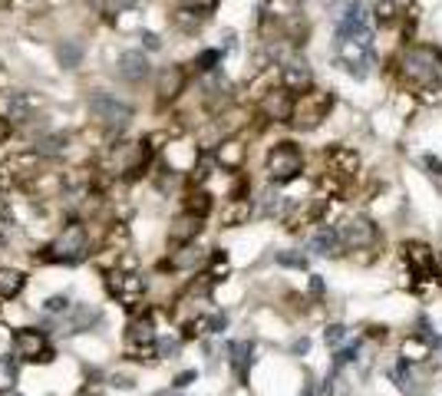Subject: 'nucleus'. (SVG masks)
Returning a JSON list of instances; mask_svg holds the SVG:
<instances>
[{
	"label": "nucleus",
	"instance_id": "nucleus-3",
	"mask_svg": "<svg viewBox=\"0 0 442 396\" xmlns=\"http://www.w3.org/2000/svg\"><path fill=\"white\" fill-rule=\"evenodd\" d=\"M334 109V92L327 90H310V92H301V99L294 103V116L290 122L297 129H314L327 119V112Z\"/></svg>",
	"mask_w": 442,
	"mask_h": 396
},
{
	"label": "nucleus",
	"instance_id": "nucleus-5",
	"mask_svg": "<svg viewBox=\"0 0 442 396\" xmlns=\"http://www.w3.org/2000/svg\"><path fill=\"white\" fill-rule=\"evenodd\" d=\"M301 172H304V152L294 142H277L274 149H271V155H268V175H271V182H277V185L294 182Z\"/></svg>",
	"mask_w": 442,
	"mask_h": 396
},
{
	"label": "nucleus",
	"instance_id": "nucleus-22",
	"mask_svg": "<svg viewBox=\"0 0 442 396\" xmlns=\"http://www.w3.org/2000/svg\"><path fill=\"white\" fill-rule=\"evenodd\" d=\"M185 86V70L182 66H168L165 73L159 77V99H175Z\"/></svg>",
	"mask_w": 442,
	"mask_h": 396
},
{
	"label": "nucleus",
	"instance_id": "nucleus-9",
	"mask_svg": "<svg viewBox=\"0 0 442 396\" xmlns=\"http://www.w3.org/2000/svg\"><path fill=\"white\" fill-rule=\"evenodd\" d=\"M90 112H92V119H99L103 126H109V129H122L125 122L132 119V109L125 106L122 99L109 96V92H96V96H92Z\"/></svg>",
	"mask_w": 442,
	"mask_h": 396
},
{
	"label": "nucleus",
	"instance_id": "nucleus-13",
	"mask_svg": "<svg viewBox=\"0 0 442 396\" xmlns=\"http://www.w3.org/2000/svg\"><path fill=\"white\" fill-rule=\"evenodd\" d=\"M336 37H340V40H347V37H373V30H370V10H366L360 0H353L350 7L340 14V20H336Z\"/></svg>",
	"mask_w": 442,
	"mask_h": 396
},
{
	"label": "nucleus",
	"instance_id": "nucleus-48",
	"mask_svg": "<svg viewBox=\"0 0 442 396\" xmlns=\"http://www.w3.org/2000/svg\"><path fill=\"white\" fill-rule=\"evenodd\" d=\"M432 353H436V357H442V337H439V340H432Z\"/></svg>",
	"mask_w": 442,
	"mask_h": 396
},
{
	"label": "nucleus",
	"instance_id": "nucleus-38",
	"mask_svg": "<svg viewBox=\"0 0 442 396\" xmlns=\"http://www.w3.org/2000/svg\"><path fill=\"white\" fill-rule=\"evenodd\" d=\"M356 353H360V344H350V347H343V350L334 357V366H330V370H343V366L350 364V360H356Z\"/></svg>",
	"mask_w": 442,
	"mask_h": 396
},
{
	"label": "nucleus",
	"instance_id": "nucleus-14",
	"mask_svg": "<svg viewBox=\"0 0 442 396\" xmlns=\"http://www.w3.org/2000/svg\"><path fill=\"white\" fill-rule=\"evenodd\" d=\"M327 172L336 182H350L353 175L360 172V155L353 149H347V146H336V149L327 152Z\"/></svg>",
	"mask_w": 442,
	"mask_h": 396
},
{
	"label": "nucleus",
	"instance_id": "nucleus-6",
	"mask_svg": "<svg viewBox=\"0 0 442 396\" xmlns=\"http://www.w3.org/2000/svg\"><path fill=\"white\" fill-rule=\"evenodd\" d=\"M336 57L347 66V73L363 79L373 66V37H347L336 43Z\"/></svg>",
	"mask_w": 442,
	"mask_h": 396
},
{
	"label": "nucleus",
	"instance_id": "nucleus-19",
	"mask_svg": "<svg viewBox=\"0 0 442 396\" xmlns=\"http://www.w3.org/2000/svg\"><path fill=\"white\" fill-rule=\"evenodd\" d=\"M37 109H40V96H33V92H10L7 96V119L10 122L33 119Z\"/></svg>",
	"mask_w": 442,
	"mask_h": 396
},
{
	"label": "nucleus",
	"instance_id": "nucleus-33",
	"mask_svg": "<svg viewBox=\"0 0 442 396\" xmlns=\"http://www.w3.org/2000/svg\"><path fill=\"white\" fill-rule=\"evenodd\" d=\"M410 370H412V360L410 357H399L396 366H393V380H396L399 390H406V386H410Z\"/></svg>",
	"mask_w": 442,
	"mask_h": 396
},
{
	"label": "nucleus",
	"instance_id": "nucleus-11",
	"mask_svg": "<svg viewBox=\"0 0 442 396\" xmlns=\"http://www.w3.org/2000/svg\"><path fill=\"white\" fill-rule=\"evenodd\" d=\"M40 152H20V155H10L3 166H0V179H7L10 185H27L30 179H37L40 172Z\"/></svg>",
	"mask_w": 442,
	"mask_h": 396
},
{
	"label": "nucleus",
	"instance_id": "nucleus-2",
	"mask_svg": "<svg viewBox=\"0 0 442 396\" xmlns=\"http://www.w3.org/2000/svg\"><path fill=\"white\" fill-rule=\"evenodd\" d=\"M109 294L119 301L122 307H132L142 301V294H145V277L136 271V261L132 258H122L116 268H109Z\"/></svg>",
	"mask_w": 442,
	"mask_h": 396
},
{
	"label": "nucleus",
	"instance_id": "nucleus-16",
	"mask_svg": "<svg viewBox=\"0 0 442 396\" xmlns=\"http://www.w3.org/2000/svg\"><path fill=\"white\" fill-rule=\"evenodd\" d=\"M199 231H201V215L185 208V212L175 215V221L168 225V241L172 244H192L195 238H199Z\"/></svg>",
	"mask_w": 442,
	"mask_h": 396
},
{
	"label": "nucleus",
	"instance_id": "nucleus-17",
	"mask_svg": "<svg viewBox=\"0 0 442 396\" xmlns=\"http://www.w3.org/2000/svg\"><path fill=\"white\" fill-rule=\"evenodd\" d=\"M307 248H310L314 255H321V258L340 255V248H343V241H340V228H334V225H321V228L307 238Z\"/></svg>",
	"mask_w": 442,
	"mask_h": 396
},
{
	"label": "nucleus",
	"instance_id": "nucleus-36",
	"mask_svg": "<svg viewBox=\"0 0 442 396\" xmlns=\"http://www.w3.org/2000/svg\"><path fill=\"white\" fill-rule=\"evenodd\" d=\"M92 320H96V310H92V307H79L77 314H73V320H70L66 327H70V334H77L83 324H92Z\"/></svg>",
	"mask_w": 442,
	"mask_h": 396
},
{
	"label": "nucleus",
	"instance_id": "nucleus-25",
	"mask_svg": "<svg viewBox=\"0 0 442 396\" xmlns=\"http://www.w3.org/2000/svg\"><path fill=\"white\" fill-rule=\"evenodd\" d=\"M149 162H152V146H149V142H136V146H132V155H129L125 166H122V172H125V175H139V172L149 168Z\"/></svg>",
	"mask_w": 442,
	"mask_h": 396
},
{
	"label": "nucleus",
	"instance_id": "nucleus-26",
	"mask_svg": "<svg viewBox=\"0 0 442 396\" xmlns=\"http://www.w3.org/2000/svg\"><path fill=\"white\" fill-rule=\"evenodd\" d=\"M23 284H27V277H23V271H14V268H3V271H0V301H14L17 294L23 290Z\"/></svg>",
	"mask_w": 442,
	"mask_h": 396
},
{
	"label": "nucleus",
	"instance_id": "nucleus-12",
	"mask_svg": "<svg viewBox=\"0 0 442 396\" xmlns=\"http://www.w3.org/2000/svg\"><path fill=\"white\" fill-rule=\"evenodd\" d=\"M403 251H406V264H410L412 277H426V281H432V277L439 275V261H436V251H432L429 244L410 241V244H403Z\"/></svg>",
	"mask_w": 442,
	"mask_h": 396
},
{
	"label": "nucleus",
	"instance_id": "nucleus-37",
	"mask_svg": "<svg viewBox=\"0 0 442 396\" xmlns=\"http://www.w3.org/2000/svg\"><path fill=\"white\" fill-rule=\"evenodd\" d=\"M347 334H350V330H347V327H343V324H330V327H327V330H323V340H327V344H330V347H340V344H343V340H347Z\"/></svg>",
	"mask_w": 442,
	"mask_h": 396
},
{
	"label": "nucleus",
	"instance_id": "nucleus-18",
	"mask_svg": "<svg viewBox=\"0 0 442 396\" xmlns=\"http://www.w3.org/2000/svg\"><path fill=\"white\" fill-rule=\"evenodd\" d=\"M310 66L304 60H290L281 66V86L290 92H307L310 90Z\"/></svg>",
	"mask_w": 442,
	"mask_h": 396
},
{
	"label": "nucleus",
	"instance_id": "nucleus-29",
	"mask_svg": "<svg viewBox=\"0 0 442 396\" xmlns=\"http://www.w3.org/2000/svg\"><path fill=\"white\" fill-rule=\"evenodd\" d=\"M432 353V340L423 334L416 337H406V344H403V357H410V360H423V357H429Z\"/></svg>",
	"mask_w": 442,
	"mask_h": 396
},
{
	"label": "nucleus",
	"instance_id": "nucleus-50",
	"mask_svg": "<svg viewBox=\"0 0 442 396\" xmlns=\"http://www.w3.org/2000/svg\"><path fill=\"white\" fill-rule=\"evenodd\" d=\"M119 3H125V7H129V3H136V0H119Z\"/></svg>",
	"mask_w": 442,
	"mask_h": 396
},
{
	"label": "nucleus",
	"instance_id": "nucleus-46",
	"mask_svg": "<svg viewBox=\"0 0 442 396\" xmlns=\"http://www.w3.org/2000/svg\"><path fill=\"white\" fill-rule=\"evenodd\" d=\"M10 136V119H0V139Z\"/></svg>",
	"mask_w": 442,
	"mask_h": 396
},
{
	"label": "nucleus",
	"instance_id": "nucleus-51",
	"mask_svg": "<svg viewBox=\"0 0 442 396\" xmlns=\"http://www.w3.org/2000/svg\"><path fill=\"white\" fill-rule=\"evenodd\" d=\"M96 3H99V0H96Z\"/></svg>",
	"mask_w": 442,
	"mask_h": 396
},
{
	"label": "nucleus",
	"instance_id": "nucleus-42",
	"mask_svg": "<svg viewBox=\"0 0 442 396\" xmlns=\"http://www.w3.org/2000/svg\"><path fill=\"white\" fill-rule=\"evenodd\" d=\"M423 162H426V168H432L436 175H442V159H436V155H423Z\"/></svg>",
	"mask_w": 442,
	"mask_h": 396
},
{
	"label": "nucleus",
	"instance_id": "nucleus-40",
	"mask_svg": "<svg viewBox=\"0 0 442 396\" xmlns=\"http://www.w3.org/2000/svg\"><path fill=\"white\" fill-rule=\"evenodd\" d=\"M225 324H228L225 314H214V317L208 320V334H221V330H225Z\"/></svg>",
	"mask_w": 442,
	"mask_h": 396
},
{
	"label": "nucleus",
	"instance_id": "nucleus-45",
	"mask_svg": "<svg viewBox=\"0 0 442 396\" xmlns=\"http://www.w3.org/2000/svg\"><path fill=\"white\" fill-rule=\"evenodd\" d=\"M195 380V373H192V370H188V373H182V377H179V380H175V386H188V383Z\"/></svg>",
	"mask_w": 442,
	"mask_h": 396
},
{
	"label": "nucleus",
	"instance_id": "nucleus-32",
	"mask_svg": "<svg viewBox=\"0 0 442 396\" xmlns=\"http://www.w3.org/2000/svg\"><path fill=\"white\" fill-rule=\"evenodd\" d=\"M277 264H281V268L307 271V255H297V251H277Z\"/></svg>",
	"mask_w": 442,
	"mask_h": 396
},
{
	"label": "nucleus",
	"instance_id": "nucleus-20",
	"mask_svg": "<svg viewBox=\"0 0 442 396\" xmlns=\"http://www.w3.org/2000/svg\"><path fill=\"white\" fill-rule=\"evenodd\" d=\"M119 77L129 79V83H139V79L149 77V57L142 50H125L119 57Z\"/></svg>",
	"mask_w": 442,
	"mask_h": 396
},
{
	"label": "nucleus",
	"instance_id": "nucleus-4",
	"mask_svg": "<svg viewBox=\"0 0 442 396\" xmlns=\"http://www.w3.org/2000/svg\"><path fill=\"white\" fill-rule=\"evenodd\" d=\"M90 255V238H86V228L83 225H70L63 228V235L57 241L46 248L43 261H63V264H77Z\"/></svg>",
	"mask_w": 442,
	"mask_h": 396
},
{
	"label": "nucleus",
	"instance_id": "nucleus-35",
	"mask_svg": "<svg viewBox=\"0 0 442 396\" xmlns=\"http://www.w3.org/2000/svg\"><path fill=\"white\" fill-rule=\"evenodd\" d=\"M373 17H376V23H390V20L396 17V3H393V0H376Z\"/></svg>",
	"mask_w": 442,
	"mask_h": 396
},
{
	"label": "nucleus",
	"instance_id": "nucleus-21",
	"mask_svg": "<svg viewBox=\"0 0 442 396\" xmlns=\"http://www.w3.org/2000/svg\"><path fill=\"white\" fill-rule=\"evenodd\" d=\"M251 212H254L251 198H231L228 205H225V212H221V225H225V228H238V225H248Z\"/></svg>",
	"mask_w": 442,
	"mask_h": 396
},
{
	"label": "nucleus",
	"instance_id": "nucleus-8",
	"mask_svg": "<svg viewBox=\"0 0 442 396\" xmlns=\"http://www.w3.org/2000/svg\"><path fill=\"white\" fill-rule=\"evenodd\" d=\"M376 238H380V228L366 215H353V218H347L340 225V241H343V248H350V251H366V248L376 244Z\"/></svg>",
	"mask_w": 442,
	"mask_h": 396
},
{
	"label": "nucleus",
	"instance_id": "nucleus-49",
	"mask_svg": "<svg viewBox=\"0 0 442 396\" xmlns=\"http://www.w3.org/2000/svg\"><path fill=\"white\" fill-rule=\"evenodd\" d=\"M304 396H314V383L307 380V386H304Z\"/></svg>",
	"mask_w": 442,
	"mask_h": 396
},
{
	"label": "nucleus",
	"instance_id": "nucleus-31",
	"mask_svg": "<svg viewBox=\"0 0 442 396\" xmlns=\"http://www.w3.org/2000/svg\"><path fill=\"white\" fill-rule=\"evenodd\" d=\"M185 208L205 218V215L212 212V195H208V192H195V195H188V201H185Z\"/></svg>",
	"mask_w": 442,
	"mask_h": 396
},
{
	"label": "nucleus",
	"instance_id": "nucleus-39",
	"mask_svg": "<svg viewBox=\"0 0 442 396\" xmlns=\"http://www.w3.org/2000/svg\"><path fill=\"white\" fill-rule=\"evenodd\" d=\"M46 310H50V314H66V310H70V301H66V297H50V301H46Z\"/></svg>",
	"mask_w": 442,
	"mask_h": 396
},
{
	"label": "nucleus",
	"instance_id": "nucleus-44",
	"mask_svg": "<svg viewBox=\"0 0 442 396\" xmlns=\"http://www.w3.org/2000/svg\"><path fill=\"white\" fill-rule=\"evenodd\" d=\"M307 347H310V340H307V337H301V340L294 344V353H307Z\"/></svg>",
	"mask_w": 442,
	"mask_h": 396
},
{
	"label": "nucleus",
	"instance_id": "nucleus-34",
	"mask_svg": "<svg viewBox=\"0 0 442 396\" xmlns=\"http://www.w3.org/2000/svg\"><path fill=\"white\" fill-rule=\"evenodd\" d=\"M79 60H83V50H79L77 43H63V46H60V63L66 66V70L79 66Z\"/></svg>",
	"mask_w": 442,
	"mask_h": 396
},
{
	"label": "nucleus",
	"instance_id": "nucleus-27",
	"mask_svg": "<svg viewBox=\"0 0 442 396\" xmlns=\"http://www.w3.org/2000/svg\"><path fill=\"white\" fill-rule=\"evenodd\" d=\"M228 353H231L234 373L244 380V377H248V366H251V353H254V347H251L248 340H238V344H228Z\"/></svg>",
	"mask_w": 442,
	"mask_h": 396
},
{
	"label": "nucleus",
	"instance_id": "nucleus-23",
	"mask_svg": "<svg viewBox=\"0 0 442 396\" xmlns=\"http://www.w3.org/2000/svg\"><path fill=\"white\" fill-rule=\"evenodd\" d=\"M205 261H208V255L192 241V244H182V251H175V255L168 258V268H179V271H182V268H199Z\"/></svg>",
	"mask_w": 442,
	"mask_h": 396
},
{
	"label": "nucleus",
	"instance_id": "nucleus-15",
	"mask_svg": "<svg viewBox=\"0 0 442 396\" xmlns=\"http://www.w3.org/2000/svg\"><path fill=\"white\" fill-rule=\"evenodd\" d=\"M261 112L268 116V119L274 122H288L290 116H294V99H290V90H284V86H271V90L261 96Z\"/></svg>",
	"mask_w": 442,
	"mask_h": 396
},
{
	"label": "nucleus",
	"instance_id": "nucleus-28",
	"mask_svg": "<svg viewBox=\"0 0 442 396\" xmlns=\"http://www.w3.org/2000/svg\"><path fill=\"white\" fill-rule=\"evenodd\" d=\"M33 152L40 155H50V159H57V155L66 152V136H60V132H50V136H40L37 139V149Z\"/></svg>",
	"mask_w": 442,
	"mask_h": 396
},
{
	"label": "nucleus",
	"instance_id": "nucleus-7",
	"mask_svg": "<svg viewBox=\"0 0 442 396\" xmlns=\"http://www.w3.org/2000/svg\"><path fill=\"white\" fill-rule=\"evenodd\" d=\"M129 357H136V360H152L155 353H159V337H155V324H152V314H142L129 324Z\"/></svg>",
	"mask_w": 442,
	"mask_h": 396
},
{
	"label": "nucleus",
	"instance_id": "nucleus-1",
	"mask_svg": "<svg viewBox=\"0 0 442 396\" xmlns=\"http://www.w3.org/2000/svg\"><path fill=\"white\" fill-rule=\"evenodd\" d=\"M403 79L416 90H429L442 83V53L432 46H410L403 57Z\"/></svg>",
	"mask_w": 442,
	"mask_h": 396
},
{
	"label": "nucleus",
	"instance_id": "nucleus-10",
	"mask_svg": "<svg viewBox=\"0 0 442 396\" xmlns=\"http://www.w3.org/2000/svg\"><path fill=\"white\" fill-rule=\"evenodd\" d=\"M14 357L17 360H27V364H33V360H53V347L46 344V337L40 334V330H17L14 334Z\"/></svg>",
	"mask_w": 442,
	"mask_h": 396
},
{
	"label": "nucleus",
	"instance_id": "nucleus-24",
	"mask_svg": "<svg viewBox=\"0 0 442 396\" xmlns=\"http://www.w3.org/2000/svg\"><path fill=\"white\" fill-rule=\"evenodd\" d=\"M244 142L241 139H228V142H221L218 146V166H225V168H241V162H244Z\"/></svg>",
	"mask_w": 442,
	"mask_h": 396
},
{
	"label": "nucleus",
	"instance_id": "nucleus-43",
	"mask_svg": "<svg viewBox=\"0 0 442 396\" xmlns=\"http://www.w3.org/2000/svg\"><path fill=\"white\" fill-rule=\"evenodd\" d=\"M310 290H314L317 297H321V294H323V281H321V277H317V275L310 277Z\"/></svg>",
	"mask_w": 442,
	"mask_h": 396
},
{
	"label": "nucleus",
	"instance_id": "nucleus-47",
	"mask_svg": "<svg viewBox=\"0 0 442 396\" xmlns=\"http://www.w3.org/2000/svg\"><path fill=\"white\" fill-rule=\"evenodd\" d=\"M142 40H145V43H149V50H155V46H159V37H155V33H145V37H142Z\"/></svg>",
	"mask_w": 442,
	"mask_h": 396
},
{
	"label": "nucleus",
	"instance_id": "nucleus-41",
	"mask_svg": "<svg viewBox=\"0 0 442 396\" xmlns=\"http://www.w3.org/2000/svg\"><path fill=\"white\" fill-rule=\"evenodd\" d=\"M212 63H218V53H214V50H208V53H201V60H199L201 70H212Z\"/></svg>",
	"mask_w": 442,
	"mask_h": 396
},
{
	"label": "nucleus",
	"instance_id": "nucleus-30",
	"mask_svg": "<svg viewBox=\"0 0 442 396\" xmlns=\"http://www.w3.org/2000/svg\"><path fill=\"white\" fill-rule=\"evenodd\" d=\"M284 208H288V201H284V195H277V192H268L264 201H261V215H264V218L284 215Z\"/></svg>",
	"mask_w": 442,
	"mask_h": 396
}]
</instances>
